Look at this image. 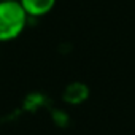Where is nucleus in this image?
<instances>
[{
	"label": "nucleus",
	"instance_id": "1",
	"mask_svg": "<svg viewBox=\"0 0 135 135\" xmlns=\"http://www.w3.org/2000/svg\"><path fill=\"white\" fill-rule=\"evenodd\" d=\"M27 18L19 0H0V43L16 40L24 32Z\"/></svg>",
	"mask_w": 135,
	"mask_h": 135
},
{
	"label": "nucleus",
	"instance_id": "2",
	"mask_svg": "<svg viewBox=\"0 0 135 135\" xmlns=\"http://www.w3.org/2000/svg\"><path fill=\"white\" fill-rule=\"evenodd\" d=\"M19 3L29 16L41 18L54 8L56 0H19Z\"/></svg>",
	"mask_w": 135,
	"mask_h": 135
}]
</instances>
